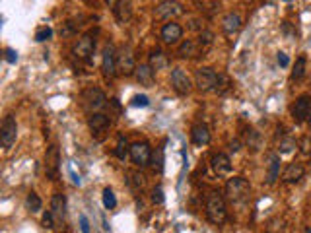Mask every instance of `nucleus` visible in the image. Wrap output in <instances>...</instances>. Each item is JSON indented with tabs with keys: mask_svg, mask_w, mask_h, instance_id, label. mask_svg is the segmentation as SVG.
Masks as SVG:
<instances>
[{
	"mask_svg": "<svg viewBox=\"0 0 311 233\" xmlns=\"http://www.w3.org/2000/svg\"><path fill=\"white\" fill-rule=\"evenodd\" d=\"M218 78H220V74L216 72V70L204 66V68H199V70H197L195 84L199 87V91L206 94V91H214V89H216V86H218Z\"/></svg>",
	"mask_w": 311,
	"mask_h": 233,
	"instance_id": "4",
	"label": "nucleus"
},
{
	"mask_svg": "<svg viewBox=\"0 0 311 233\" xmlns=\"http://www.w3.org/2000/svg\"><path fill=\"white\" fill-rule=\"evenodd\" d=\"M239 146H241V144H239V140H234V142L230 144V150H232V152H237V150H239Z\"/></svg>",
	"mask_w": 311,
	"mask_h": 233,
	"instance_id": "41",
	"label": "nucleus"
},
{
	"mask_svg": "<svg viewBox=\"0 0 311 233\" xmlns=\"http://www.w3.org/2000/svg\"><path fill=\"white\" fill-rule=\"evenodd\" d=\"M245 142H247L249 148L259 150V148H261V134H259L257 130H247V138H245Z\"/></svg>",
	"mask_w": 311,
	"mask_h": 233,
	"instance_id": "29",
	"label": "nucleus"
},
{
	"mask_svg": "<svg viewBox=\"0 0 311 233\" xmlns=\"http://www.w3.org/2000/svg\"><path fill=\"white\" fill-rule=\"evenodd\" d=\"M226 197L234 204H243L251 197V184L243 177H234L226 183Z\"/></svg>",
	"mask_w": 311,
	"mask_h": 233,
	"instance_id": "2",
	"label": "nucleus"
},
{
	"mask_svg": "<svg viewBox=\"0 0 311 233\" xmlns=\"http://www.w3.org/2000/svg\"><path fill=\"white\" fill-rule=\"evenodd\" d=\"M59 169H61V152L57 144H51L45 152V173L49 179H57L59 177Z\"/></svg>",
	"mask_w": 311,
	"mask_h": 233,
	"instance_id": "7",
	"label": "nucleus"
},
{
	"mask_svg": "<svg viewBox=\"0 0 311 233\" xmlns=\"http://www.w3.org/2000/svg\"><path fill=\"white\" fill-rule=\"evenodd\" d=\"M51 37H53V29H51V27H39L37 31H35V41H37V43L49 41Z\"/></svg>",
	"mask_w": 311,
	"mask_h": 233,
	"instance_id": "33",
	"label": "nucleus"
},
{
	"mask_svg": "<svg viewBox=\"0 0 311 233\" xmlns=\"http://www.w3.org/2000/svg\"><path fill=\"white\" fill-rule=\"evenodd\" d=\"M148 64L154 68V72H156V70H163V68L169 64V61H167V57H165V53H163V51L156 49V51H152V53H150V62Z\"/></svg>",
	"mask_w": 311,
	"mask_h": 233,
	"instance_id": "24",
	"label": "nucleus"
},
{
	"mask_svg": "<svg viewBox=\"0 0 311 233\" xmlns=\"http://www.w3.org/2000/svg\"><path fill=\"white\" fill-rule=\"evenodd\" d=\"M152 165H154L156 171H162L163 169V150L162 148H158L156 154L152 156Z\"/></svg>",
	"mask_w": 311,
	"mask_h": 233,
	"instance_id": "32",
	"label": "nucleus"
},
{
	"mask_svg": "<svg viewBox=\"0 0 311 233\" xmlns=\"http://www.w3.org/2000/svg\"><path fill=\"white\" fill-rule=\"evenodd\" d=\"M105 2H107V4L111 6V8H117V4H119L121 0H105Z\"/></svg>",
	"mask_w": 311,
	"mask_h": 233,
	"instance_id": "42",
	"label": "nucleus"
},
{
	"mask_svg": "<svg viewBox=\"0 0 311 233\" xmlns=\"http://www.w3.org/2000/svg\"><path fill=\"white\" fill-rule=\"evenodd\" d=\"M135 78H137L138 84L150 86L154 82V68L150 64H138L137 70H135Z\"/></svg>",
	"mask_w": 311,
	"mask_h": 233,
	"instance_id": "22",
	"label": "nucleus"
},
{
	"mask_svg": "<svg viewBox=\"0 0 311 233\" xmlns=\"http://www.w3.org/2000/svg\"><path fill=\"white\" fill-rule=\"evenodd\" d=\"M303 175H305V167L298 161H294V163H288V167L282 173V181L288 184L299 183L303 179Z\"/></svg>",
	"mask_w": 311,
	"mask_h": 233,
	"instance_id": "16",
	"label": "nucleus"
},
{
	"mask_svg": "<svg viewBox=\"0 0 311 233\" xmlns=\"http://www.w3.org/2000/svg\"><path fill=\"white\" fill-rule=\"evenodd\" d=\"M109 124H111V119L103 113H92L87 117V126L92 132H103L105 128H109Z\"/></svg>",
	"mask_w": 311,
	"mask_h": 233,
	"instance_id": "19",
	"label": "nucleus"
},
{
	"mask_svg": "<svg viewBox=\"0 0 311 233\" xmlns=\"http://www.w3.org/2000/svg\"><path fill=\"white\" fill-rule=\"evenodd\" d=\"M115 156H117V158H119L121 161L126 160V156H130V146H128V142H126V138H124L123 134H119V138H117Z\"/></svg>",
	"mask_w": 311,
	"mask_h": 233,
	"instance_id": "25",
	"label": "nucleus"
},
{
	"mask_svg": "<svg viewBox=\"0 0 311 233\" xmlns=\"http://www.w3.org/2000/svg\"><path fill=\"white\" fill-rule=\"evenodd\" d=\"M301 152L303 154H311V138H303V142H301Z\"/></svg>",
	"mask_w": 311,
	"mask_h": 233,
	"instance_id": "40",
	"label": "nucleus"
},
{
	"mask_svg": "<svg viewBox=\"0 0 311 233\" xmlns=\"http://www.w3.org/2000/svg\"><path fill=\"white\" fill-rule=\"evenodd\" d=\"M309 111H311V96L303 94L296 99V103L292 105V119L296 123H305L307 117H309Z\"/></svg>",
	"mask_w": 311,
	"mask_h": 233,
	"instance_id": "11",
	"label": "nucleus"
},
{
	"mask_svg": "<svg viewBox=\"0 0 311 233\" xmlns=\"http://www.w3.org/2000/svg\"><path fill=\"white\" fill-rule=\"evenodd\" d=\"M202 53H204V47L200 45L199 41H193V39L183 41V43L179 45V49H177V55H179L181 59H195V57H199Z\"/></svg>",
	"mask_w": 311,
	"mask_h": 233,
	"instance_id": "15",
	"label": "nucleus"
},
{
	"mask_svg": "<svg viewBox=\"0 0 311 233\" xmlns=\"http://www.w3.org/2000/svg\"><path fill=\"white\" fill-rule=\"evenodd\" d=\"M4 59H6V62H10V64H16V61H18V53L14 49H6L4 51Z\"/></svg>",
	"mask_w": 311,
	"mask_h": 233,
	"instance_id": "37",
	"label": "nucleus"
},
{
	"mask_svg": "<svg viewBox=\"0 0 311 233\" xmlns=\"http://www.w3.org/2000/svg\"><path fill=\"white\" fill-rule=\"evenodd\" d=\"M25 206H27V210L31 212V214H37V212H41V208H43V200L39 198L37 193H29L27 195V198H25Z\"/></svg>",
	"mask_w": 311,
	"mask_h": 233,
	"instance_id": "26",
	"label": "nucleus"
},
{
	"mask_svg": "<svg viewBox=\"0 0 311 233\" xmlns=\"http://www.w3.org/2000/svg\"><path fill=\"white\" fill-rule=\"evenodd\" d=\"M53 220H55V214H53V212H45V214H43V227H47V229H53V227H55V225H53Z\"/></svg>",
	"mask_w": 311,
	"mask_h": 233,
	"instance_id": "36",
	"label": "nucleus"
},
{
	"mask_svg": "<svg viewBox=\"0 0 311 233\" xmlns=\"http://www.w3.org/2000/svg\"><path fill=\"white\" fill-rule=\"evenodd\" d=\"M51 212L55 214L57 220L62 221L66 218V198H64V195H61V193L53 195V198H51Z\"/></svg>",
	"mask_w": 311,
	"mask_h": 233,
	"instance_id": "21",
	"label": "nucleus"
},
{
	"mask_svg": "<svg viewBox=\"0 0 311 233\" xmlns=\"http://www.w3.org/2000/svg\"><path fill=\"white\" fill-rule=\"evenodd\" d=\"M305 64H307V59L305 57H299L296 64H294V70H292V80H299V78H303V74H305Z\"/></svg>",
	"mask_w": 311,
	"mask_h": 233,
	"instance_id": "28",
	"label": "nucleus"
},
{
	"mask_svg": "<svg viewBox=\"0 0 311 233\" xmlns=\"http://www.w3.org/2000/svg\"><path fill=\"white\" fill-rule=\"evenodd\" d=\"M84 2H92V0H84Z\"/></svg>",
	"mask_w": 311,
	"mask_h": 233,
	"instance_id": "46",
	"label": "nucleus"
},
{
	"mask_svg": "<svg viewBox=\"0 0 311 233\" xmlns=\"http://www.w3.org/2000/svg\"><path fill=\"white\" fill-rule=\"evenodd\" d=\"M284 2H292V0H284Z\"/></svg>",
	"mask_w": 311,
	"mask_h": 233,
	"instance_id": "45",
	"label": "nucleus"
},
{
	"mask_svg": "<svg viewBox=\"0 0 311 233\" xmlns=\"http://www.w3.org/2000/svg\"><path fill=\"white\" fill-rule=\"evenodd\" d=\"M206 216L212 223L216 225H222L228 218V212H226V200L224 197L218 193V191H210L206 195Z\"/></svg>",
	"mask_w": 311,
	"mask_h": 233,
	"instance_id": "1",
	"label": "nucleus"
},
{
	"mask_svg": "<svg viewBox=\"0 0 311 233\" xmlns=\"http://www.w3.org/2000/svg\"><path fill=\"white\" fill-rule=\"evenodd\" d=\"M162 41L167 43V45H175L179 43V39L183 37V27L177 24V22H167V24L162 27Z\"/></svg>",
	"mask_w": 311,
	"mask_h": 233,
	"instance_id": "14",
	"label": "nucleus"
},
{
	"mask_svg": "<svg viewBox=\"0 0 311 233\" xmlns=\"http://www.w3.org/2000/svg\"><path fill=\"white\" fill-rule=\"evenodd\" d=\"M305 233H311V227H305Z\"/></svg>",
	"mask_w": 311,
	"mask_h": 233,
	"instance_id": "44",
	"label": "nucleus"
},
{
	"mask_svg": "<svg viewBox=\"0 0 311 233\" xmlns=\"http://www.w3.org/2000/svg\"><path fill=\"white\" fill-rule=\"evenodd\" d=\"M210 167L218 177H224V175L232 171V161L226 154H216V156H212Z\"/></svg>",
	"mask_w": 311,
	"mask_h": 233,
	"instance_id": "17",
	"label": "nucleus"
},
{
	"mask_svg": "<svg viewBox=\"0 0 311 233\" xmlns=\"http://www.w3.org/2000/svg\"><path fill=\"white\" fill-rule=\"evenodd\" d=\"M103 206L107 210H113L117 206V198H115L111 189H105V191H103Z\"/></svg>",
	"mask_w": 311,
	"mask_h": 233,
	"instance_id": "31",
	"label": "nucleus"
},
{
	"mask_svg": "<svg viewBox=\"0 0 311 233\" xmlns=\"http://www.w3.org/2000/svg\"><path fill=\"white\" fill-rule=\"evenodd\" d=\"M101 72H103V78H105V80H113V78L119 74V68H117V51L113 49V45H107V47L103 49Z\"/></svg>",
	"mask_w": 311,
	"mask_h": 233,
	"instance_id": "6",
	"label": "nucleus"
},
{
	"mask_svg": "<svg viewBox=\"0 0 311 233\" xmlns=\"http://www.w3.org/2000/svg\"><path fill=\"white\" fill-rule=\"evenodd\" d=\"M105 103H107V98H105V94L101 91L100 87H90L82 94V105L90 115L100 113V109L105 107Z\"/></svg>",
	"mask_w": 311,
	"mask_h": 233,
	"instance_id": "3",
	"label": "nucleus"
},
{
	"mask_svg": "<svg viewBox=\"0 0 311 233\" xmlns=\"http://www.w3.org/2000/svg\"><path fill=\"white\" fill-rule=\"evenodd\" d=\"M171 86L179 96H187L191 91V78L183 72V68H173L171 72Z\"/></svg>",
	"mask_w": 311,
	"mask_h": 233,
	"instance_id": "13",
	"label": "nucleus"
},
{
	"mask_svg": "<svg viewBox=\"0 0 311 233\" xmlns=\"http://www.w3.org/2000/svg\"><path fill=\"white\" fill-rule=\"evenodd\" d=\"M18 138V124H16V119L12 115L4 117V123H2V128H0V142H2V148H12L14 142Z\"/></svg>",
	"mask_w": 311,
	"mask_h": 233,
	"instance_id": "10",
	"label": "nucleus"
},
{
	"mask_svg": "<svg viewBox=\"0 0 311 233\" xmlns=\"http://www.w3.org/2000/svg\"><path fill=\"white\" fill-rule=\"evenodd\" d=\"M152 202L154 204H163V189L162 187H156L152 191Z\"/></svg>",
	"mask_w": 311,
	"mask_h": 233,
	"instance_id": "34",
	"label": "nucleus"
},
{
	"mask_svg": "<svg viewBox=\"0 0 311 233\" xmlns=\"http://www.w3.org/2000/svg\"><path fill=\"white\" fill-rule=\"evenodd\" d=\"M278 175H280V158H278L276 154H273V156L269 158V169H266V184L276 183Z\"/></svg>",
	"mask_w": 311,
	"mask_h": 233,
	"instance_id": "23",
	"label": "nucleus"
},
{
	"mask_svg": "<svg viewBox=\"0 0 311 233\" xmlns=\"http://www.w3.org/2000/svg\"><path fill=\"white\" fill-rule=\"evenodd\" d=\"M276 61H278V64H280L282 68H286V66H290V59H288L286 53H282V51H280V53L276 55Z\"/></svg>",
	"mask_w": 311,
	"mask_h": 233,
	"instance_id": "38",
	"label": "nucleus"
},
{
	"mask_svg": "<svg viewBox=\"0 0 311 233\" xmlns=\"http://www.w3.org/2000/svg\"><path fill=\"white\" fill-rule=\"evenodd\" d=\"M210 130L206 124H195L191 130V140L195 146H208L210 144Z\"/></svg>",
	"mask_w": 311,
	"mask_h": 233,
	"instance_id": "18",
	"label": "nucleus"
},
{
	"mask_svg": "<svg viewBox=\"0 0 311 233\" xmlns=\"http://www.w3.org/2000/svg\"><path fill=\"white\" fill-rule=\"evenodd\" d=\"M130 103H132L135 107H148L150 101H148V98H146V96H135Z\"/></svg>",
	"mask_w": 311,
	"mask_h": 233,
	"instance_id": "35",
	"label": "nucleus"
},
{
	"mask_svg": "<svg viewBox=\"0 0 311 233\" xmlns=\"http://www.w3.org/2000/svg\"><path fill=\"white\" fill-rule=\"evenodd\" d=\"M130 160L135 165L138 167H144L152 161V148H150L148 142H135L130 144Z\"/></svg>",
	"mask_w": 311,
	"mask_h": 233,
	"instance_id": "8",
	"label": "nucleus"
},
{
	"mask_svg": "<svg viewBox=\"0 0 311 233\" xmlns=\"http://www.w3.org/2000/svg\"><path fill=\"white\" fill-rule=\"evenodd\" d=\"M94 47H96V41H94L92 33H87V35L78 39V43L74 45L72 53H74V57H78V59H82V61L87 62L92 59V55H94Z\"/></svg>",
	"mask_w": 311,
	"mask_h": 233,
	"instance_id": "12",
	"label": "nucleus"
},
{
	"mask_svg": "<svg viewBox=\"0 0 311 233\" xmlns=\"http://www.w3.org/2000/svg\"><path fill=\"white\" fill-rule=\"evenodd\" d=\"M117 68H119V74L123 76H132L135 70H137V62H135V55L130 47H121L119 53H117Z\"/></svg>",
	"mask_w": 311,
	"mask_h": 233,
	"instance_id": "9",
	"label": "nucleus"
},
{
	"mask_svg": "<svg viewBox=\"0 0 311 233\" xmlns=\"http://www.w3.org/2000/svg\"><path fill=\"white\" fill-rule=\"evenodd\" d=\"M128 177H130V179H128V184H130L135 191H142V189H144V184H146V177H144L142 173L135 171V173H130Z\"/></svg>",
	"mask_w": 311,
	"mask_h": 233,
	"instance_id": "27",
	"label": "nucleus"
},
{
	"mask_svg": "<svg viewBox=\"0 0 311 233\" xmlns=\"http://www.w3.org/2000/svg\"><path fill=\"white\" fill-rule=\"evenodd\" d=\"M183 14H185V10L177 0H163L154 10V16L158 20H169V22H171V18H179Z\"/></svg>",
	"mask_w": 311,
	"mask_h": 233,
	"instance_id": "5",
	"label": "nucleus"
},
{
	"mask_svg": "<svg viewBox=\"0 0 311 233\" xmlns=\"http://www.w3.org/2000/svg\"><path fill=\"white\" fill-rule=\"evenodd\" d=\"M241 25H243V22H241V16L237 12L226 14L224 20H222V29H224L226 35H234V33H237V31L241 29Z\"/></svg>",
	"mask_w": 311,
	"mask_h": 233,
	"instance_id": "20",
	"label": "nucleus"
},
{
	"mask_svg": "<svg viewBox=\"0 0 311 233\" xmlns=\"http://www.w3.org/2000/svg\"><path fill=\"white\" fill-rule=\"evenodd\" d=\"M80 231L90 233V221H87L86 216H80Z\"/></svg>",
	"mask_w": 311,
	"mask_h": 233,
	"instance_id": "39",
	"label": "nucleus"
},
{
	"mask_svg": "<svg viewBox=\"0 0 311 233\" xmlns=\"http://www.w3.org/2000/svg\"><path fill=\"white\" fill-rule=\"evenodd\" d=\"M296 148H298V142H296L294 138H284V140H280L278 150H280V154H290V152H294Z\"/></svg>",
	"mask_w": 311,
	"mask_h": 233,
	"instance_id": "30",
	"label": "nucleus"
},
{
	"mask_svg": "<svg viewBox=\"0 0 311 233\" xmlns=\"http://www.w3.org/2000/svg\"><path fill=\"white\" fill-rule=\"evenodd\" d=\"M307 123H309V126H311V111H309V117H307Z\"/></svg>",
	"mask_w": 311,
	"mask_h": 233,
	"instance_id": "43",
	"label": "nucleus"
}]
</instances>
